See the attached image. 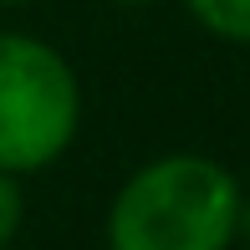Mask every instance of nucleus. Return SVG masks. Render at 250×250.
<instances>
[{
  "label": "nucleus",
  "mask_w": 250,
  "mask_h": 250,
  "mask_svg": "<svg viewBox=\"0 0 250 250\" xmlns=\"http://www.w3.org/2000/svg\"><path fill=\"white\" fill-rule=\"evenodd\" d=\"M21 220H26L21 179H16V174H0V250H10V240L21 235Z\"/></svg>",
  "instance_id": "20e7f679"
},
{
  "label": "nucleus",
  "mask_w": 250,
  "mask_h": 250,
  "mask_svg": "<svg viewBox=\"0 0 250 250\" xmlns=\"http://www.w3.org/2000/svg\"><path fill=\"white\" fill-rule=\"evenodd\" d=\"M235 245H245V250H250V189L240 194V230H235Z\"/></svg>",
  "instance_id": "39448f33"
},
{
  "label": "nucleus",
  "mask_w": 250,
  "mask_h": 250,
  "mask_svg": "<svg viewBox=\"0 0 250 250\" xmlns=\"http://www.w3.org/2000/svg\"><path fill=\"white\" fill-rule=\"evenodd\" d=\"M0 5H36V0H0Z\"/></svg>",
  "instance_id": "0eeeda50"
},
{
  "label": "nucleus",
  "mask_w": 250,
  "mask_h": 250,
  "mask_svg": "<svg viewBox=\"0 0 250 250\" xmlns=\"http://www.w3.org/2000/svg\"><path fill=\"white\" fill-rule=\"evenodd\" d=\"M240 179L209 153H158L118 184L107 250H230L240 230Z\"/></svg>",
  "instance_id": "f257e3e1"
},
{
  "label": "nucleus",
  "mask_w": 250,
  "mask_h": 250,
  "mask_svg": "<svg viewBox=\"0 0 250 250\" xmlns=\"http://www.w3.org/2000/svg\"><path fill=\"white\" fill-rule=\"evenodd\" d=\"M184 5L209 36L230 46H250V0H184Z\"/></svg>",
  "instance_id": "7ed1b4c3"
},
{
  "label": "nucleus",
  "mask_w": 250,
  "mask_h": 250,
  "mask_svg": "<svg viewBox=\"0 0 250 250\" xmlns=\"http://www.w3.org/2000/svg\"><path fill=\"white\" fill-rule=\"evenodd\" d=\"M112 5H153V0H112Z\"/></svg>",
  "instance_id": "423d86ee"
},
{
  "label": "nucleus",
  "mask_w": 250,
  "mask_h": 250,
  "mask_svg": "<svg viewBox=\"0 0 250 250\" xmlns=\"http://www.w3.org/2000/svg\"><path fill=\"white\" fill-rule=\"evenodd\" d=\"M82 82L51 41L0 31V174H41L77 143Z\"/></svg>",
  "instance_id": "f03ea898"
}]
</instances>
